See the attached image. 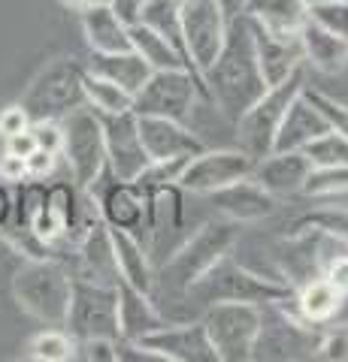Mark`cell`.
I'll list each match as a JSON object with an SVG mask.
<instances>
[{"label":"cell","mask_w":348,"mask_h":362,"mask_svg":"<svg viewBox=\"0 0 348 362\" xmlns=\"http://www.w3.org/2000/svg\"><path fill=\"white\" fill-rule=\"evenodd\" d=\"M315 356L327 362H348V326H339V323L321 326Z\"/></svg>","instance_id":"cell-38"},{"label":"cell","mask_w":348,"mask_h":362,"mask_svg":"<svg viewBox=\"0 0 348 362\" xmlns=\"http://www.w3.org/2000/svg\"><path fill=\"white\" fill-rule=\"evenodd\" d=\"M82 88H85V106H91L97 115H118V112L133 109L130 90H125L116 82H109V78H103V76H94L91 70H85Z\"/></svg>","instance_id":"cell-32"},{"label":"cell","mask_w":348,"mask_h":362,"mask_svg":"<svg viewBox=\"0 0 348 362\" xmlns=\"http://www.w3.org/2000/svg\"><path fill=\"white\" fill-rule=\"evenodd\" d=\"M0 235H4V242L25 259H52V257L61 254V247H55L46 239H40L33 226L18 223V221H9L6 226H0Z\"/></svg>","instance_id":"cell-34"},{"label":"cell","mask_w":348,"mask_h":362,"mask_svg":"<svg viewBox=\"0 0 348 362\" xmlns=\"http://www.w3.org/2000/svg\"><path fill=\"white\" fill-rule=\"evenodd\" d=\"M140 21L145 28L158 30L161 37L173 45V49L182 54V61L188 66V73L197 78L200 85H203V76L194 70V64H191V54H188V45H185V33H182V18H179V0H149V4L142 6L140 13ZM206 88V85H203ZM209 100V97H206Z\"/></svg>","instance_id":"cell-30"},{"label":"cell","mask_w":348,"mask_h":362,"mask_svg":"<svg viewBox=\"0 0 348 362\" xmlns=\"http://www.w3.org/2000/svg\"><path fill=\"white\" fill-rule=\"evenodd\" d=\"M303 154L309 157L312 166H345L348 163V139L330 127L327 133H321L318 139H312L306 148H303Z\"/></svg>","instance_id":"cell-37"},{"label":"cell","mask_w":348,"mask_h":362,"mask_svg":"<svg viewBox=\"0 0 348 362\" xmlns=\"http://www.w3.org/2000/svg\"><path fill=\"white\" fill-rule=\"evenodd\" d=\"M309 18H315L318 25L342 33L348 40V0H336V4H318L309 6Z\"/></svg>","instance_id":"cell-40"},{"label":"cell","mask_w":348,"mask_h":362,"mask_svg":"<svg viewBox=\"0 0 348 362\" xmlns=\"http://www.w3.org/2000/svg\"><path fill=\"white\" fill-rule=\"evenodd\" d=\"M321 329L318 326H306L279 311L276 305H264V323L257 332L254 359H303L315 356Z\"/></svg>","instance_id":"cell-14"},{"label":"cell","mask_w":348,"mask_h":362,"mask_svg":"<svg viewBox=\"0 0 348 362\" xmlns=\"http://www.w3.org/2000/svg\"><path fill=\"white\" fill-rule=\"evenodd\" d=\"M149 194V233L152 239V263L158 266V257H161V247L164 242H170L173 235L182 233V218H185V190L179 185H161V187H152L145 190Z\"/></svg>","instance_id":"cell-19"},{"label":"cell","mask_w":348,"mask_h":362,"mask_svg":"<svg viewBox=\"0 0 348 362\" xmlns=\"http://www.w3.org/2000/svg\"><path fill=\"white\" fill-rule=\"evenodd\" d=\"M242 16L279 37H300L303 25L309 21V6L300 0H245Z\"/></svg>","instance_id":"cell-27"},{"label":"cell","mask_w":348,"mask_h":362,"mask_svg":"<svg viewBox=\"0 0 348 362\" xmlns=\"http://www.w3.org/2000/svg\"><path fill=\"white\" fill-rule=\"evenodd\" d=\"M203 85H206L209 103L218 106L221 115H228L230 121L245 115L269 88L264 82L261 64H257V54H254L249 18L242 13L230 18L221 52L203 70Z\"/></svg>","instance_id":"cell-1"},{"label":"cell","mask_w":348,"mask_h":362,"mask_svg":"<svg viewBox=\"0 0 348 362\" xmlns=\"http://www.w3.org/2000/svg\"><path fill=\"white\" fill-rule=\"evenodd\" d=\"M112 247H116V263L121 281H128L130 287H137L142 293H152L155 287V263L149 257V247L140 242V235H133L128 230H112Z\"/></svg>","instance_id":"cell-28"},{"label":"cell","mask_w":348,"mask_h":362,"mask_svg":"<svg viewBox=\"0 0 348 362\" xmlns=\"http://www.w3.org/2000/svg\"><path fill=\"white\" fill-rule=\"evenodd\" d=\"M79 18H82L85 42L91 52H128V49H133L130 45V25H125L109 4L82 9Z\"/></svg>","instance_id":"cell-26"},{"label":"cell","mask_w":348,"mask_h":362,"mask_svg":"<svg viewBox=\"0 0 348 362\" xmlns=\"http://www.w3.org/2000/svg\"><path fill=\"white\" fill-rule=\"evenodd\" d=\"M85 70H91L94 76H103L109 82L121 85L130 94L145 85V78L152 76V66L145 64L133 49L128 52H91V61H88Z\"/></svg>","instance_id":"cell-29"},{"label":"cell","mask_w":348,"mask_h":362,"mask_svg":"<svg viewBox=\"0 0 348 362\" xmlns=\"http://www.w3.org/2000/svg\"><path fill=\"white\" fill-rule=\"evenodd\" d=\"M294 290V284H288L282 278H266L257 272L245 269L237 263L230 254L221 257L206 275H200L194 284L188 287L185 302L197 305L200 311L206 305L215 302H249V305H273L279 299H285Z\"/></svg>","instance_id":"cell-3"},{"label":"cell","mask_w":348,"mask_h":362,"mask_svg":"<svg viewBox=\"0 0 348 362\" xmlns=\"http://www.w3.org/2000/svg\"><path fill=\"white\" fill-rule=\"evenodd\" d=\"M303 94H306V100H312V103L324 112V118L330 121V127L348 139V106L339 103V100L327 97V94H321V90H312V88H303Z\"/></svg>","instance_id":"cell-39"},{"label":"cell","mask_w":348,"mask_h":362,"mask_svg":"<svg viewBox=\"0 0 348 362\" xmlns=\"http://www.w3.org/2000/svg\"><path fill=\"white\" fill-rule=\"evenodd\" d=\"M73 272L58 257L52 259H25L13 275V296L18 308L46 326H64L70 308Z\"/></svg>","instance_id":"cell-4"},{"label":"cell","mask_w":348,"mask_h":362,"mask_svg":"<svg viewBox=\"0 0 348 362\" xmlns=\"http://www.w3.org/2000/svg\"><path fill=\"white\" fill-rule=\"evenodd\" d=\"M233 245H237V221H206L194 235H185L161 266H155L152 299L185 302L188 287L200 275H206L221 257H228Z\"/></svg>","instance_id":"cell-2"},{"label":"cell","mask_w":348,"mask_h":362,"mask_svg":"<svg viewBox=\"0 0 348 362\" xmlns=\"http://www.w3.org/2000/svg\"><path fill=\"white\" fill-rule=\"evenodd\" d=\"M6 151L16 154V157H28V154L37 151V139H33L30 127L21 130V133H16V136H9V139H6Z\"/></svg>","instance_id":"cell-46"},{"label":"cell","mask_w":348,"mask_h":362,"mask_svg":"<svg viewBox=\"0 0 348 362\" xmlns=\"http://www.w3.org/2000/svg\"><path fill=\"white\" fill-rule=\"evenodd\" d=\"M333 323H339V326H348V293L342 296L339 308H336V317H333Z\"/></svg>","instance_id":"cell-50"},{"label":"cell","mask_w":348,"mask_h":362,"mask_svg":"<svg viewBox=\"0 0 348 362\" xmlns=\"http://www.w3.org/2000/svg\"><path fill=\"white\" fill-rule=\"evenodd\" d=\"M100 124H103V142H106V166L121 181H133L152 163L142 148L140 124L133 109L118 112V115H100Z\"/></svg>","instance_id":"cell-15"},{"label":"cell","mask_w":348,"mask_h":362,"mask_svg":"<svg viewBox=\"0 0 348 362\" xmlns=\"http://www.w3.org/2000/svg\"><path fill=\"white\" fill-rule=\"evenodd\" d=\"M149 4V0H109V6L118 13V18L125 21V25H133V21H140V13L142 6Z\"/></svg>","instance_id":"cell-47"},{"label":"cell","mask_w":348,"mask_h":362,"mask_svg":"<svg viewBox=\"0 0 348 362\" xmlns=\"http://www.w3.org/2000/svg\"><path fill=\"white\" fill-rule=\"evenodd\" d=\"M137 124H140V139H142V148L149 154V160H173V157L197 154L206 148L182 121L137 115Z\"/></svg>","instance_id":"cell-18"},{"label":"cell","mask_w":348,"mask_h":362,"mask_svg":"<svg viewBox=\"0 0 348 362\" xmlns=\"http://www.w3.org/2000/svg\"><path fill=\"white\" fill-rule=\"evenodd\" d=\"M300 4H306V6H318V4H336V0H300Z\"/></svg>","instance_id":"cell-52"},{"label":"cell","mask_w":348,"mask_h":362,"mask_svg":"<svg viewBox=\"0 0 348 362\" xmlns=\"http://www.w3.org/2000/svg\"><path fill=\"white\" fill-rule=\"evenodd\" d=\"M179 18H182L191 64L203 76V70L221 52L230 28V16L221 6V0H179Z\"/></svg>","instance_id":"cell-12"},{"label":"cell","mask_w":348,"mask_h":362,"mask_svg":"<svg viewBox=\"0 0 348 362\" xmlns=\"http://www.w3.org/2000/svg\"><path fill=\"white\" fill-rule=\"evenodd\" d=\"M58 157H61V154H52V151H43V148H37L33 154H28V157H25V163H28V178L46 181V178L55 173V163H58Z\"/></svg>","instance_id":"cell-44"},{"label":"cell","mask_w":348,"mask_h":362,"mask_svg":"<svg viewBox=\"0 0 348 362\" xmlns=\"http://www.w3.org/2000/svg\"><path fill=\"white\" fill-rule=\"evenodd\" d=\"M58 4L73 9V13H82V9H91V6H103V4H109V0H58Z\"/></svg>","instance_id":"cell-49"},{"label":"cell","mask_w":348,"mask_h":362,"mask_svg":"<svg viewBox=\"0 0 348 362\" xmlns=\"http://www.w3.org/2000/svg\"><path fill=\"white\" fill-rule=\"evenodd\" d=\"M118 329H121V341H142L145 335L164 329L167 317L161 314L158 302L152 299V293H142L137 287H130L128 281L118 278Z\"/></svg>","instance_id":"cell-22"},{"label":"cell","mask_w":348,"mask_h":362,"mask_svg":"<svg viewBox=\"0 0 348 362\" xmlns=\"http://www.w3.org/2000/svg\"><path fill=\"white\" fill-rule=\"evenodd\" d=\"M130 45H133V52H137L140 58L152 66V70H179V66L188 70L185 61H182V54H179L158 30L145 28L142 21H133V25H130ZM206 103H209V100H206Z\"/></svg>","instance_id":"cell-31"},{"label":"cell","mask_w":348,"mask_h":362,"mask_svg":"<svg viewBox=\"0 0 348 362\" xmlns=\"http://www.w3.org/2000/svg\"><path fill=\"white\" fill-rule=\"evenodd\" d=\"M197 100H206V88L188 70H152L145 85L133 94V115H155L170 121H188Z\"/></svg>","instance_id":"cell-10"},{"label":"cell","mask_w":348,"mask_h":362,"mask_svg":"<svg viewBox=\"0 0 348 362\" xmlns=\"http://www.w3.org/2000/svg\"><path fill=\"white\" fill-rule=\"evenodd\" d=\"M145 347H152L164 362H218L203 323H167L164 329L142 338Z\"/></svg>","instance_id":"cell-17"},{"label":"cell","mask_w":348,"mask_h":362,"mask_svg":"<svg viewBox=\"0 0 348 362\" xmlns=\"http://www.w3.org/2000/svg\"><path fill=\"white\" fill-rule=\"evenodd\" d=\"M309 157L303 151H269L254 166V181L264 190H269L276 199L279 197H297L309 175Z\"/></svg>","instance_id":"cell-23"},{"label":"cell","mask_w":348,"mask_h":362,"mask_svg":"<svg viewBox=\"0 0 348 362\" xmlns=\"http://www.w3.org/2000/svg\"><path fill=\"white\" fill-rule=\"evenodd\" d=\"M30 127V115H28V109L16 103V106H6L4 112H0V136L4 139H9V136H16L21 130H28Z\"/></svg>","instance_id":"cell-43"},{"label":"cell","mask_w":348,"mask_h":362,"mask_svg":"<svg viewBox=\"0 0 348 362\" xmlns=\"http://www.w3.org/2000/svg\"><path fill=\"white\" fill-rule=\"evenodd\" d=\"M0 181H6V185H21V181H28V163L25 157H16V154H4L0 157Z\"/></svg>","instance_id":"cell-45"},{"label":"cell","mask_w":348,"mask_h":362,"mask_svg":"<svg viewBox=\"0 0 348 362\" xmlns=\"http://www.w3.org/2000/svg\"><path fill=\"white\" fill-rule=\"evenodd\" d=\"M76 359L118 362V341H112V338H82V341H76Z\"/></svg>","instance_id":"cell-41"},{"label":"cell","mask_w":348,"mask_h":362,"mask_svg":"<svg viewBox=\"0 0 348 362\" xmlns=\"http://www.w3.org/2000/svg\"><path fill=\"white\" fill-rule=\"evenodd\" d=\"M221 6H224V9H228V16L233 18V16H240V13H242L245 0H221Z\"/></svg>","instance_id":"cell-51"},{"label":"cell","mask_w":348,"mask_h":362,"mask_svg":"<svg viewBox=\"0 0 348 362\" xmlns=\"http://www.w3.org/2000/svg\"><path fill=\"white\" fill-rule=\"evenodd\" d=\"M64 329L76 341L82 338H112L118 341V290L97 281H85L73 275L70 290V308H67Z\"/></svg>","instance_id":"cell-9"},{"label":"cell","mask_w":348,"mask_h":362,"mask_svg":"<svg viewBox=\"0 0 348 362\" xmlns=\"http://www.w3.org/2000/svg\"><path fill=\"white\" fill-rule=\"evenodd\" d=\"M30 133H33V139H37V148L52 151V154H61V145H64L61 121H55V118L30 121Z\"/></svg>","instance_id":"cell-42"},{"label":"cell","mask_w":348,"mask_h":362,"mask_svg":"<svg viewBox=\"0 0 348 362\" xmlns=\"http://www.w3.org/2000/svg\"><path fill=\"white\" fill-rule=\"evenodd\" d=\"M200 323L215 347L218 362H249L254 359L257 332L264 323V305L215 302L203 308Z\"/></svg>","instance_id":"cell-5"},{"label":"cell","mask_w":348,"mask_h":362,"mask_svg":"<svg viewBox=\"0 0 348 362\" xmlns=\"http://www.w3.org/2000/svg\"><path fill=\"white\" fill-rule=\"evenodd\" d=\"M64 145L61 157L70 166L73 185L88 190L97 181V175L106 169V142H103V124L91 106H79L70 115L61 118Z\"/></svg>","instance_id":"cell-8"},{"label":"cell","mask_w":348,"mask_h":362,"mask_svg":"<svg viewBox=\"0 0 348 362\" xmlns=\"http://www.w3.org/2000/svg\"><path fill=\"white\" fill-rule=\"evenodd\" d=\"M25 356L33 362H70L76 359V338L64 326H49L25 344Z\"/></svg>","instance_id":"cell-33"},{"label":"cell","mask_w":348,"mask_h":362,"mask_svg":"<svg viewBox=\"0 0 348 362\" xmlns=\"http://www.w3.org/2000/svg\"><path fill=\"white\" fill-rule=\"evenodd\" d=\"M85 194L94 202L100 221L106 226L128 230L133 235L145 233V226H149V194H145L137 181H121L106 166Z\"/></svg>","instance_id":"cell-11"},{"label":"cell","mask_w":348,"mask_h":362,"mask_svg":"<svg viewBox=\"0 0 348 362\" xmlns=\"http://www.w3.org/2000/svg\"><path fill=\"white\" fill-rule=\"evenodd\" d=\"M85 66L76 64L70 58H58L52 61L33 82L28 85L21 106L28 109L30 121H43V118H55L61 121L64 115H70L73 109L85 106Z\"/></svg>","instance_id":"cell-7"},{"label":"cell","mask_w":348,"mask_h":362,"mask_svg":"<svg viewBox=\"0 0 348 362\" xmlns=\"http://www.w3.org/2000/svg\"><path fill=\"white\" fill-rule=\"evenodd\" d=\"M303 88H306L303 66H297V70L288 78H282L279 85H269L261 94V100H257L245 115L233 121L237 124V136H240V148H245L252 157H257V160L273 151L279 124H282L288 106L303 94Z\"/></svg>","instance_id":"cell-6"},{"label":"cell","mask_w":348,"mask_h":362,"mask_svg":"<svg viewBox=\"0 0 348 362\" xmlns=\"http://www.w3.org/2000/svg\"><path fill=\"white\" fill-rule=\"evenodd\" d=\"M327 130H330V121L324 118V112L312 100H306V94H300L288 106L282 124H279L273 151H303L312 139H318Z\"/></svg>","instance_id":"cell-24"},{"label":"cell","mask_w":348,"mask_h":362,"mask_svg":"<svg viewBox=\"0 0 348 362\" xmlns=\"http://www.w3.org/2000/svg\"><path fill=\"white\" fill-rule=\"evenodd\" d=\"M345 190H348V163L345 166H312L300 194L312 199H324V197L345 194Z\"/></svg>","instance_id":"cell-36"},{"label":"cell","mask_w":348,"mask_h":362,"mask_svg":"<svg viewBox=\"0 0 348 362\" xmlns=\"http://www.w3.org/2000/svg\"><path fill=\"white\" fill-rule=\"evenodd\" d=\"M249 28H252L254 54H257V64H261V73H264L266 85H279L282 78H288L291 73H294L297 66H303L300 37H279V33H269L266 28L254 25L252 18H249Z\"/></svg>","instance_id":"cell-21"},{"label":"cell","mask_w":348,"mask_h":362,"mask_svg":"<svg viewBox=\"0 0 348 362\" xmlns=\"http://www.w3.org/2000/svg\"><path fill=\"white\" fill-rule=\"evenodd\" d=\"M300 45H303V64H312L324 76H336L348 66V40L342 33L318 25L309 18L300 30Z\"/></svg>","instance_id":"cell-25"},{"label":"cell","mask_w":348,"mask_h":362,"mask_svg":"<svg viewBox=\"0 0 348 362\" xmlns=\"http://www.w3.org/2000/svg\"><path fill=\"white\" fill-rule=\"evenodd\" d=\"M9 218H13V194L6 181H0V226H6Z\"/></svg>","instance_id":"cell-48"},{"label":"cell","mask_w":348,"mask_h":362,"mask_svg":"<svg viewBox=\"0 0 348 362\" xmlns=\"http://www.w3.org/2000/svg\"><path fill=\"white\" fill-rule=\"evenodd\" d=\"M257 157H252L245 148H203L188 160L179 187L185 194L209 197L212 190H221L240 178L254 175Z\"/></svg>","instance_id":"cell-13"},{"label":"cell","mask_w":348,"mask_h":362,"mask_svg":"<svg viewBox=\"0 0 348 362\" xmlns=\"http://www.w3.org/2000/svg\"><path fill=\"white\" fill-rule=\"evenodd\" d=\"M76 278L97 281V284H118V263H116V247H112V233L109 226L97 218L88 221L82 235L76 239Z\"/></svg>","instance_id":"cell-16"},{"label":"cell","mask_w":348,"mask_h":362,"mask_svg":"<svg viewBox=\"0 0 348 362\" xmlns=\"http://www.w3.org/2000/svg\"><path fill=\"white\" fill-rule=\"evenodd\" d=\"M212 206H215L228 221H237V223H252V221H264L276 211V197L264 190L257 181L249 178H240L233 185L221 187V190H212Z\"/></svg>","instance_id":"cell-20"},{"label":"cell","mask_w":348,"mask_h":362,"mask_svg":"<svg viewBox=\"0 0 348 362\" xmlns=\"http://www.w3.org/2000/svg\"><path fill=\"white\" fill-rule=\"evenodd\" d=\"M309 230H318V233H330L336 239H342L348 245V209H336V206H321L315 211L303 214V218L294 221L291 226V235H303Z\"/></svg>","instance_id":"cell-35"}]
</instances>
